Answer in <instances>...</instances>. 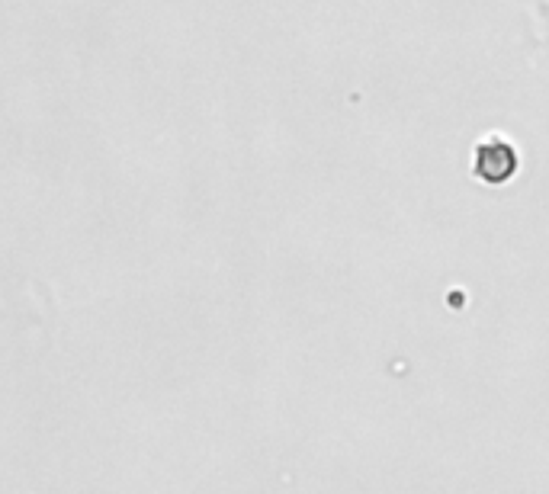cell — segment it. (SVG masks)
I'll return each mask as SVG.
<instances>
[{
    "label": "cell",
    "instance_id": "1",
    "mask_svg": "<svg viewBox=\"0 0 549 494\" xmlns=\"http://www.w3.org/2000/svg\"><path fill=\"white\" fill-rule=\"evenodd\" d=\"M517 167V158L508 145H482L479 154H476V174L488 183H505Z\"/></svg>",
    "mask_w": 549,
    "mask_h": 494
}]
</instances>
